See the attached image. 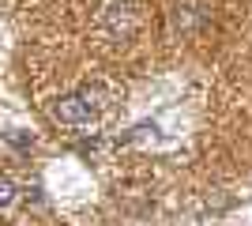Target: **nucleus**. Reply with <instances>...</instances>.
Here are the masks:
<instances>
[{
  "label": "nucleus",
  "instance_id": "nucleus-1",
  "mask_svg": "<svg viewBox=\"0 0 252 226\" xmlns=\"http://www.w3.org/2000/svg\"><path fill=\"white\" fill-rule=\"evenodd\" d=\"M98 109H102V87H83L79 95H64L53 106V117L61 125H83V121L98 117Z\"/></svg>",
  "mask_w": 252,
  "mask_h": 226
},
{
  "label": "nucleus",
  "instance_id": "nucleus-2",
  "mask_svg": "<svg viewBox=\"0 0 252 226\" xmlns=\"http://www.w3.org/2000/svg\"><path fill=\"white\" fill-rule=\"evenodd\" d=\"M11 204H15V185H11V177H0V211Z\"/></svg>",
  "mask_w": 252,
  "mask_h": 226
}]
</instances>
